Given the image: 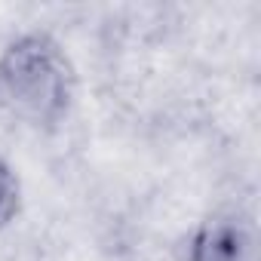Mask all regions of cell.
Returning <instances> with one entry per match:
<instances>
[{
	"label": "cell",
	"mask_w": 261,
	"mask_h": 261,
	"mask_svg": "<svg viewBox=\"0 0 261 261\" xmlns=\"http://www.w3.org/2000/svg\"><path fill=\"white\" fill-rule=\"evenodd\" d=\"M74 98V62L49 31H22L0 49V111L10 120L53 133L68 120Z\"/></svg>",
	"instance_id": "cell-1"
},
{
	"label": "cell",
	"mask_w": 261,
	"mask_h": 261,
	"mask_svg": "<svg viewBox=\"0 0 261 261\" xmlns=\"http://www.w3.org/2000/svg\"><path fill=\"white\" fill-rule=\"evenodd\" d=\"M185 261H261L255 218L240 209L206 215L188 237Z\"/></svg>",
	"instance_id": "cell-2"
},
{
	"label": "cell",
	"mask_w": 261,
	"mask_h": 261,
	"mask_svg": "<svg viewBox=\"0 0 261 261\" xmlns=\"http://www.w3.org/2000/svg\"><path fill=\"white\" fill-rule=\"evenodd\" d=\"M22 212V181L19 172L0 157V233H4Z\"/></svg>",
	"instance_id": "cell-3"
}]
</instances>
